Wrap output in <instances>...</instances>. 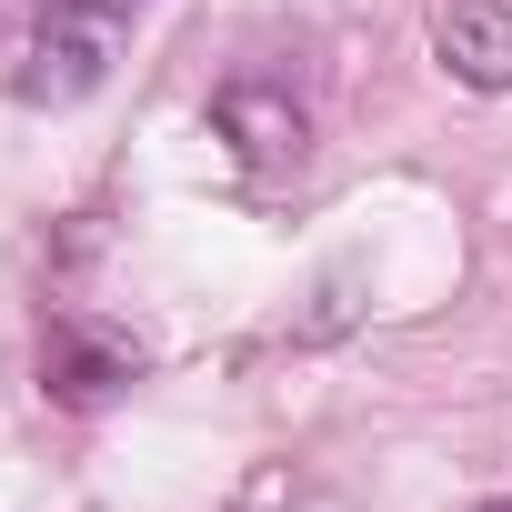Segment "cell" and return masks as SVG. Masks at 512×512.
<instances>
[{
	"label": "cell",
	"instance_id": "6da1fadb",
	"mask_svg": "<svg viewBox=\"0 0 512 512\" xmlns=\"http://www.w3.org/2000/svg\"><path fill=\"white\" fill-rule=\"evenodd\" d=\"M211 131L231 141V161H241L251 181H282V171H302V151H312V101H302L292 81H272V71H231V81L211 91Z\"/></svg>",
	"mask_w": 512,
	"mask_h": 512
},
{
	"label": "cell",
	"instance_id": "7a4b0ae2",
	"mask_svg": "<svg viewBox=\"0 0 512 512\" xmlns=\"http://www.w3.org/2000/svg\"><path fill=\"white\" fill-rule=\"evenodd\" d=\"M432 51L462 91H512V0H442Z\"/></svg>",
	"mask_w": 512,
	"mask_h": 512
},
{
	"label": "cell",
	"instance_id": "3957f363",
	"mask_svg": "<svg viewBox=\"0 0 512 512\" xmlns=\"http://www.w3.org/2000/svg\"><path fill=\"white\" fill-rule=\"evenodd\" d=\"M101 51H111V11H91V0H61L31 71H21V101H81L101 81Z\"/></svg>",
	"mask_w": 512,
	"mask_h": 512
},
{
	"label": "cell",
	"instance_id": "277c9868",
	"mask_svg": "<svg viewBox=\"0 0 512 512\" xmlns=\"http://www.w3.org/2000/svg\"><path fill=\"white\" fill-rule=\"evenodd\" d=\"M41 372H51V392H61V402H111V392L131 382V352H91L81 332H61Z\"/></svg>",
	"mask_w": 512,
	"mask_h": 512
},
{
	"label": "cell",
	"instance_id": "5b68a950",
	"mask_svg": "<svg viewBox=\"0 0 512 512\" xmlns=\"http://www.w3.org/2000/svg\"><path fill=\"white\" fill-rule=\"evenodd\" d=\"M91 11H111V21H121V11H131V0H91Z\"/></svg>",
	"mask_w": 512,
	"mask_h": 512
},
{
	"label": "cell",
	"instance_id": "8992f818",
	"mask_svg": "<svg viewBox=\"0 0 512 512\" xmlns=\"http://www.w3.org/2000/svg\"><path fill=\"white\" fill-rule=\"evenodd\" d=\"M482 512H512V502H482Z\"/></svg>",
	"mask_w": 512,
	"mask_h": 512
}]
</instances>
